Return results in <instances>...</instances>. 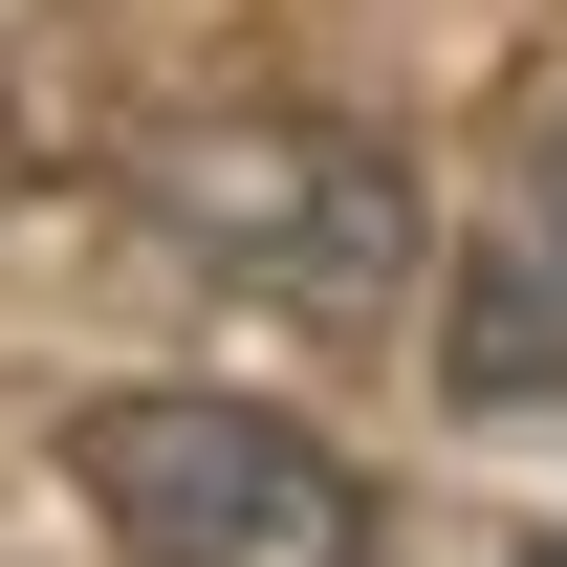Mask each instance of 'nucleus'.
I'll return each mask as SVG.
<instances>
[{
    "mask_svg": "<svg viewBox=\"0 0 567 567\" xmlns=\"http://www.w3.org/2000/svg\"><path fill=\"white\" fill-rule=\"evenodd\" d=\"M524 567H567V546H524Z\"/></svg>",
    "mask_w": 567,
    "mask_h": 567,
    "instance_id": "4",
    "label": "nucleus"
},
{
    "mask_svg": "<svg viewBox=\"0 0 567 567\" xmlns=\"http://www.w3.org/2000/svg\"><path fill=\"white\" fill-rule=\"evenodd\" d=\"M110 175H132V218L197 284L284 306V328H393V306H415V175L371 132H328V110H175V132H132Z\"/></svg>",
    "mask_w": 567,
    "mask_h": 567,
    "instance_id": "1",
    "label": "nucleus"
},
{
    "mask_svg": "<svg viewBox=\"0 0 567 567\" xmlns=\"http://www.w3.org/2000/svg\"><path fill=\"white\" fill-rule=\"evenodd\" d=\"M66 481L132 567H371V481L262 393H110L66 415Z\"/></svg>",
    "mask_w": 567,
    "mask_h": 567,
    "instance_id": "2",
    "label": "nucleus"
},
{
    "mask_svg": "<svg viewBox=\"0 0 567 567\" xmlns=\"http://www.w3.org/2000/svg\"><path fill=\"white\" fill-rule=\"evenodd\" d=\"M436 393L458 415H546L567 393V87L502 110V197L458 218V284H436Z\"/></svg>",
    "mask_w": 567,
    "mask_h": 567,
    "instance_id": "3",
    "label": "nucleus"
}]
</instances>
